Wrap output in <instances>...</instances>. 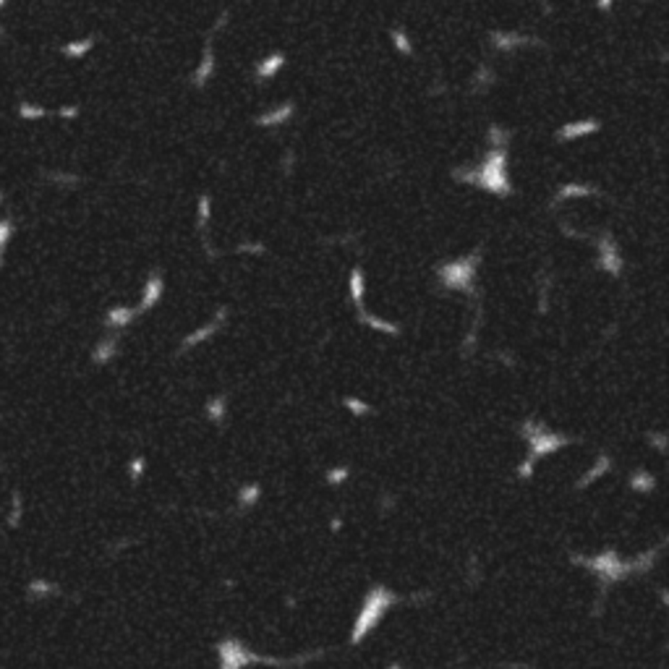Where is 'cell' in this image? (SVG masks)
<instances>
[{
	"instance_id": "obj_1",
	"label": "cell",
	"mask_w": 669,
	"mask_h": 669,
	"mask_svg": "<svg viewBox=\"0 0 669 669\" xmlns=\"http://www.w3.org/2000/svg\"><path fill=\"white\" fill-rule=\"evenodd\" d=\"M507 147H492L484 154V160L473 167H455L452 178L460 183H468L482 191H489L494 196H513V181L507 173Z\"/></svg>"
},
{
	"instance_id": "obj_2",
	"label": "cell",
	"mask_w": 669,
	"mask_h": 669,
	"mask_svg": "<svg viewBox=\"0 0 669 669\" xmlns=\"http://www.w3.org/2000/svg\"><path fill=\"white\" fill-rule=\"evenodd\" d=\"M476 262H479V254H470V257L455 259V262L445 264V267L439 270V275H442V280H445L447 285H452V288H466V285L473 280Z\"/></svg>"
},
{
	"instance_id": "obj_3",
	"label": "cell",
	"mask_w": 669,
	"mask_h": 669,
	"mask_svg": "<svg viewBox=\"0 0 669 669\" xmlns=\"http://www.w3.org/2000/svg\"><path fill=\"white\" fill-rule=\"evenodd\" d=\"M601 123L596 118H580V120H573V123H565L557 129L554 139L557 141H576V139H586L591 134H599Z\"/></svg>"
},
{
	"instance_id": "obj_4",
	"label": "cell",
	"mask_w": 669,
	"mask_h": 669,
	"mask_svg": "<svg viewBox=\"0 0 669 669\" xmlns=\"http://www.w3.org/2000/svg\"><path fill=\"white\" fill-rule=\"evenodd\" d=\"M489 39H492V47L497 50V53H513V50H517V47L539 45L536 37H526V35H520V32H492Z\"/></svg>"
},
{
	"instance_id": "obj_5",
	"label": "cell",
	"mask_w": 669,
	"mask_h": 669,
	"mask_svg": "<svg viewBox=\"0 0 669 669\" xmlns=\"http://www.w3.org/2000/svg\"><path fill=\"white\" fill-rule=\"evenodd\" d=\"M293 113H295L293 102H282V105H275V107H270V110H264L262 116H257L254 118V123L262 126V129H275V126L288 123V120L293 118Z\"/></svg>"
},
{
	"instance_id": "obj_6",
	"label": "cell",
	"mask_w": 669,
	"mask_h": 669,
	"mask_svg": "<svg viewBox=\"0 0 669 669\" xmlns=\"http://www.w3.org/2000/svg\"><path fill=\"white\" fill-rule=\"evenodd\" d=\"M212 76H214V47H212V42L207 39L204 53H201L199 66H196L194 76H191V84H194L196 89H204V86L212 82Z\"/></svg>"
},
{
	"instance_id": "obj_7",
	"label": "cell",
	"mask_w": 669,
	"mask_h": 669,
	"mask_svg": "<svg viewBox=\"0 0 669 669\" xmlns=\"http://www.w3.org/2000/svg\"><path fill=\"white\" fill-rule=\"evenodd\" d=\"M282 68H285V53L275 50V53L264 55V58L254 66V76H257V82H272Z\"/></svg>"
},
{
	"instance_id": "obj_8",
	"label": "cell",
	"mask_w": 669,
	"mask_h": 669,
	"mask_svg": "<svg viewBox=\"0 0 669 669\" xmlns=\"http://www.w3.org/2000/svg\"><path fill=\"white\" fill-rule=\"evenodd\" d=\"M596 194H599V188L588 186V183H562L557 188L552 204H560V201L567 199H586V196H596Z\"/></svg>"
},
{
	"instance_id": "obj_9",
	"label": "cell",
	"mask_w": 669,
	"mask_h": 669,
	"mask_svg": "<svg viewBox=\"0 0 669 669\" xmlns=\"http://www.w3.org/2000/svg\"><path fill=\"white\" fill-rule=\"evenodd\" d=\"M599 251H601V264H604L610 272H614V275H617V270L623 267V259H620V254H617V246L612 244V238L607 233L601 235Z\"/></svg>"
},
{
	"instance_id": "obj_10",
	"label": "cell",
	"mask_w": 669,
	"mask_h": 669,
	"mask_svg": "<svg viewBox=\"0 0 669 669\" xmlns=\"http://www.w3.org/2000/svg\"><path fill=\"white\" fill-rule=\"evenodd\" d=\"M390 39H392V47L398 50L400 55L411 58V55H413V42H411V37L405 35L403 29H392V32H390Z\"/></svg>"
},
{
	"instance_id": "obj_11",
	"label": "cell",
	"mask_w": 669,
	"mask_h": 669,
	"mask_svg": "<svg viewBox=\"0 0 669 669\" xmlns=\"http://www.w3.org/2000/svg\"><path fill=\"white\" fill-rule=\"evenodd\" d=\"M510 139H513V131L510 129H502V126H489V134H486V141H489V147H507L510 144Z\"/></svg>"
},
{
	"instance_id": "obj_12",
	"label": "cell",
	"mask_w": 669,
	"mask_h": 669,
	"mask_svg": "<svg viewBox=\"0 0 669 669\" xmlns=\"http://www.w3.org/2000/svg\"><path fill=\"white\" fill-rule=\"evenodd\" d=\"M494 82V71L489 66H482L479 73H476V89H489Z\"/></svg>"
},
{
	"instance_id": "obj_13",
	"label": "cell",
	"mask_w": 669,
	"mask_h": 669,
	"mask_svg": "<svg viewBox=\"0 0 669 669\" xmlns=\"http://www.w3.org/2000/svg\"><path fill=\"white\" fill-rule=\"evenodd\" d=\"M210 210H212L210 194H201V196H199V225H201V228H207V220H210Z\"/></svg>"
},
{
	"instance_id": "obj_14",
	"label": "cell",
	"mask_w": 669,
	"mask_h": 669,
	"mask_svg": "<svg viewBox=\"0 0 669 669\" xmlns=\"http://www.w3.org/2000/svg\"><path fill=\"white\" fill-rule=\"evenodd\" d=\"M612 6H614V0H596V8L599 11H610Z\"/></svg>"
}]
</instances>
